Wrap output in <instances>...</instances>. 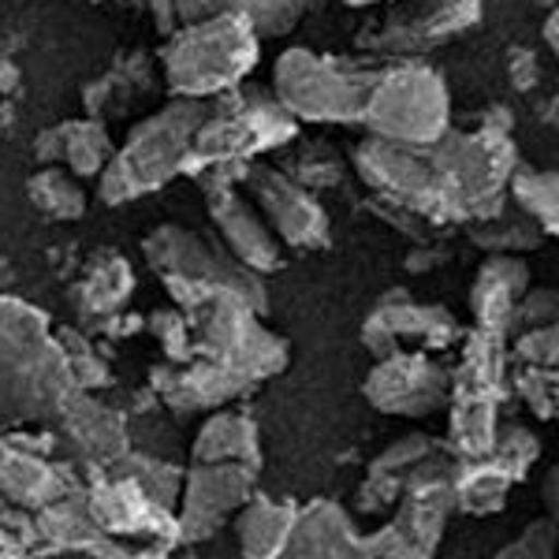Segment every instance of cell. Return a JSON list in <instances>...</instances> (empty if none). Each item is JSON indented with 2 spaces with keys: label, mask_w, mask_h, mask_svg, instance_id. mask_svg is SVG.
I'll use <instances>...</instances> for the list:
<instances>
[{
  "label": "cell",
  "mask_w": 559,
  "mask_h": 559,
  "mask_svg": "<svg viewBox=\"0 0 559 559\" xmlns=\"http://www.w3.org/2000/svg\"><path fill=\"white\" fill-rule=\"evenodd\" d=\"M280 559H369V552L366 540L355 537L344 511L332 508V503H313L295 522L292 540H287Z\"/></svg>",
  "instance_id": "cell-6"
},
{
  "label": "cell",
  "mask_w": 559,
  "mask_h": 559,
  "mask_svg": "<svg viewBox=\"0 0 559 559\" xmlns=\"http://www.w3.org/2000/svg\"><path fill=\"white\" fill-rule=\"evenodd\" d=\"M496 403L485 400H459L452 421V448L459 459H485L496 444Z\"/></svg>",
  "instance_id": "cell-13"
},
{
  "label": "cell",
  "mask_w": 559,
  "mask_h": 559,
  "mask_svg": "<svg viewBox=\"0 0 559 559\" xmlns=\"http://www.w3.org/2000/svg\"><path fill=\"white\" fill-rule=\"evenodd\" d=\"M452 377L421 355H388L384 366L373 369L366 395L373 407L388 414H432L448 403Z\"/></svg>",
  "instance_id": "cell-3"
},
{
  "label": "cell",
  "mask_w": 559,
  "mask_h": 559,
  "mask_svg": "<svg viewBox=\"0 0 559 559\" xmlns=\"http://www.w3.org/2000/svg\"><path fill=\"white\" fill-rule=\"evenodd\" d=\"M530 287V269L526 261H519L515 254H492L481 265V273L474 280L471 292V306L477 329L485 332H500V336H511V310H515L519 295Z\"/></svg>",
  "instance_id": "cell-5"
},
{
  "label": "cell",
  "mask_w": 559,
  "mask_h": 559,
  "mask_svg": "<svg viewBox=\"0 0 559 559\" xmlns=\"http://www.w3.org/2000/svg\"><path fill=\"white\" fill-rule=\"evenodd\" d=\"M466 236H471L474 247L489 250V254H530V250L545 247V239H548L545 231H540V224L522 210L515 198H508V202L492 216H485V221H471Z\"/></svg>",
  "instance_id": "cell-9"
},
{
  "label": "cell",
  "mask_w": 559,
  "mask_h": 559,
  "mask_svg": "<svg viewBox=\"0 0 559 559\" xmlns=\"http://www.w3.org/2000/svg\"><path fill=\"white\" fill-rule=\"evenodd\" d=\"M556 552H559V522L537 519L534 526H526V534H519L492 559H556Z\"/></svg>",
  "instance_id": "cell-16"
},
{
  "label": "cell",
  "mask_w": 559,
  "mask_h": 559,
  "mask_svg": "<svg viewBox=\"0 0 559 559\" xmlns=\"http://www.w3.org/2000/svg\"><path fill=\"white\" fill-rule=\"evenodd\" d=\"M556 332H559V321H556Z\"/></svg>",
  "instance_id": "cell-23"
},
{
  "label": "cell",
  "mask_w": 559,
  "mask_h": 559,
  "mask_svg": "<svg viewBox=\"0 0 559 559\" xmlns=\"http://www.w3.org/2000/svg\"><path fill=\"white\" fill-rule=\"evenodd\" d=\"M508 83L515 94H534L540 86V57L530 45H511L508 49Z\"/></svg>",
  "instance_id": "cell-18"
},
{
  "label": "cell",
  "mask_w": 559,
  "mask_h": 559,
  "mask_svg": "<svg viewBox=\"0 0 559 559\" xmlns=\"http://www.w3.org/2000/svg\"><path fill=\"white\" fill-rule=\"evenodd\" d=\"M489 455L500 466H508L515 481H526L530 466L540 459V440H537V432H530L526 426H519V421H508V426L496 429V444Z\"/></svg>",
  "instance_id": "cell-14"
},
{
  "label": "cell",
  "mask_w": 559,
  "mask_h": 559,
  "mask_svg": "<svg viewBox=\"0 0 559 559\" xmlns=\"http://www.w3.org/2000/svg\"><path fill=\"white\" fill-rule=\"evenodd\" d=\"M381 71L355 68L347 60L313 57V52H287L280 60V94L284 105L306 120H362L369 94Z\"/></svg>",
  "instance_id": "cell-2"
},
{
  "label": "cell",
  "mask_w": 559,
  "mask_h": 559,
  "mask_svg": "<svg viewBox=\"0 0 559 559\" xmlns=\"http://www.w3.org/2000/svg\"><path fill=\"white\" fill-rule=\"evenodd\" d=\"M534 116L545 128H552V131H559V90H552V94H545L540 102L534 105Z\"/></svg>",
  "instance_id": "cell-20"
},
{
  "label": "cell",
  "mask_w": 559,
  "mask_h": 559,
  "mask_svg": "<svg viewBox=\"0 0 559 559\" xmlns=\"http://www.w3.org/2000/svg\"><path fill=\"white\" fill-rule=\"evenodd\" d=\"M540 500H545L548 519L559 522V463L545 474V481H540Z\"/></svg>",
  "instance_id": "cell-19"
},
{
  "label": "cell",
  "mask_w": 559,
  "mask_h": 559,
  "mask_svg": "<svg viewBox=\"0 0 559 559\" xmlns=\"http://www.w3.org/2000/svg\"><path fill=\"white\" fill-rule=\"evenodd\" d=\"M295 522H299V515L292 508H276V503L258 500L239 522L242 552L250 559H280L287 540H292Z\"/></svg>",
  "instance_id": "cell-11"
},
{
  "label": "cell",
  "mask_w": 559,
  "mask_h": 559,
  "mask_svg": "<svg viewBox=\"0 0 559 559\" xmlns=\"http://www.w3.org/2000/svg\"><path fill=\"white\" fill-rule=\"evenodd\" d=\"M540 34H545V45L556 52V60H559V4L552 8V12H548V20H545V26H540Z\"/></svg>",
  "instance_id": "cell-21"
},
{
  "label": "cell",
  "mask_w": 559,
  "mask_h": 559,
  "mask_svg": "<svg viewBox=\"0 0 559 559\" xmlns=\"http://www.w3.org/2000/svg\"><path fill=\"white\" fill-rule=\"evenodd\" d=\"M515 388L526 400V407L537 414V418H556L552 411V384H548V369L540 366H522L515 369Z\"/></svg>",
  "instance_id": "cell-17"
},
{
  "label": "cell",
  "mask_w": 559,
  "mask_h": 559,
  "mask_svg": "<svg viewBox=\"0 0 559 559\" xmlns=\"http://www.w3.org/2000/svg\"><path fill=\"white\" fill-rule=\"evenodd\" d=\"M511 485H519L511 477L508 466H500L492 455L485 459H455L452 489H455V508L466 515H496L508 508Z\"/></svg>",
  "instance_id": "cell-8"
},
{
  "label": "cell",
  "mask_w": 559,
  "mask_h": 559,
  "mask_svg": "<svg viewBox=\"0 0 559 559\" xmlns=\"http://www.w3.org/2000/svg\"><path fill=\"white\" fill-rule=\"evenodd\" d=\"M503 392H508V336L474 329L466 336V355L455 381V395L459 400L500 403Z\"/></svg>",
  "instance_id": "cell-7"
},
{
  "label": "cell",
  "mask_w": 559,
  "mask_h": 559,
  "mask_svg": "<svg viewBox=\"0 0 559 559\" xmlns=\"http://www.w3.org/2000/svg\"><path fill=\"white\" fill-rule=\"evenodd\" d=\"M407 20H395L381 34L377 49L388 52H407V49H429V45H444L455 34L471 31L481 20V0H421L414 4Z\"/></svg>",
  "instance_id": "cell-4"
},
{
  "label": "cell",
  "mask_w": 559,
  "mask_h": 559,
  "mask_svg": "<svg viewBox=\"0 0 559 559\" xmlns=\"http://www.w3.org/2000/svg\"><path fill=\"white\" fill-rule=\"evenodd\" d=\"M511 198L534 216L548 239H559V173L519 168L511 176Z\"/></svg>",
  "instance_id": "cell-12"
},
{
  "label": "cell",
  "mask_w": 559,
  "mask_h": 559,
  "mask_svg": "<svg viewBox=\"0 0 559 559\" xmlns=\"http://www.w3.org/2000/svg\"><path fill=\"white\" fill-rule=\"evenodd\" d=\"M559 321V292L552 287H526L511 310V336H522L530 329H545Z\"/></svg>",
  "instance_id": "cell-15"
},
{
  "label": "cell",
  "mask_w": 559,
  "mask_h": 559,
  "mask_svg": "<svg viewBox=\"0 0 559 559\" xmlns=\"http://www.w3.org/2000/svg\"><path fill=\"white\" fill-rule=\"evenodd\" d=\"M362 120L384 142L429 146L440 134L452 131V102H448L444 79L426 64L381 71Z\"/></svg>",
  "instance_id": "cell-1"
},
{
  "label": "cell",
  "mask_w": 559,
  "mask_h": 559,
  "mask_svg": "<svg viewBox=\"0 0 559 559\" xmlns=\"http://www.w3.org/2000/svg\"><path fill=\"white\" fill-rule=\"evenodd\" d=\"M265 202L273 210L280 236L287 242H295V247H318V242H324V213L302 191H295L292 183L265 176Z\"/></svg>",
  "instance_id": "cell-10"
},
{
  "label": "cell",
  "mask_w": 559,
  "mask_h": 559,
  "mask_svg": "<svg viewBox=\"0 0 559 559\" xmlns=\"http://www.w3.org/2000/svg\"><path fill=\"white\" fill-rule=\"evenodd\" d=\"M350 4H373V0H350Z\"/></svg>",
  "instance_id": "cell-22"
}]
</instances>
